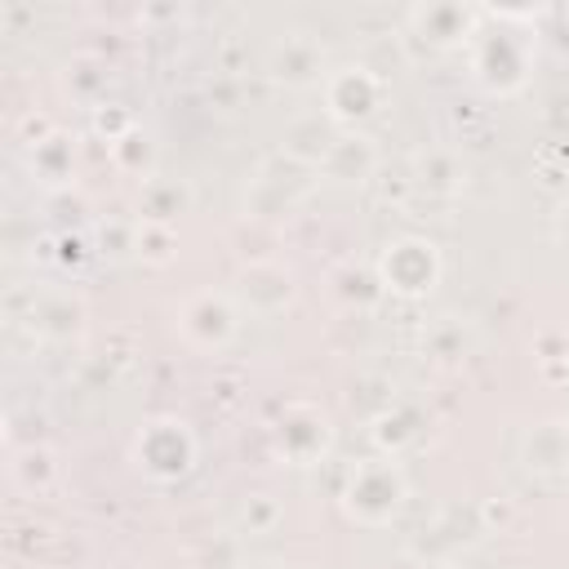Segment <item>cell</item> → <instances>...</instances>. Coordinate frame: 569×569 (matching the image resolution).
<instances>
[{
    "mask_svg": "<svg viewBox=\"0 0 569 569\" xmlns=\"http://www.w3.org/2000/svg\"><path fill=\"white\" fill-rule=\"evenodd\" d=\"M400 498H405V480H400V471H396L387 458H369V462L356 467L351 489H347L351 516L378 525V520H387V516L400 507Z\"/></svg>",
    "mask_w": 569,
    "mask_h": 569,
    "instance_id": "obj_1",
    "label": "cell"
},
{
    "mask_svg": "<svg viewBox=\"0 0 569 569\" xmlns=\"http://www.w3.org/2000/svg\"><path fill=\"white\" fill-rule=\"evenodd\" d=\"M436 271H440V258H436V244L427 240H396L382 258V284L400 289V293H422L436 284Z\"/></svg>",
    "mask_w": 569,
    "mask_h": 569,
    "instance_id": "obj_2",
    "label": "cell"
},
{
    "mask_svg": "<svg viewBox=\"0 0 569 569\" xmlns=\"http://www.w3.org/2000/svg\"><path fill=\"white\" fill-rule=\"evenodd\" d=\"M325 98H329V111L338 120H360L378 107L382 98V80L369 71V67H342L325 80Z\"/></svg>",
    "mask_w": 569,
    "mask_h": 569,
    "instance_id": "obj_3",
    "label": "cell"
},
{
    "mask_svg": "<svg viewBox=\"0 0 569 569\" xmlns=\"http://www.w3.org/2000/svg\"><path fill=\"white\" fill-rule=\"evenodd\" d=\"M236 293L244 298V307L253 311H280L289 298H293V276L280 267V262H249L240 276H236Z\"/></svg>",
    "mask_w": 569,
    "mask_h": 569,
    "instance_id": "obj_4",
    "label": "cell"
},
{
    "mask_svg": "<svg viewBox=\"0 0 569 569\" xmlns=\"http://www.w3.org/2000/svg\"><path fill=\"white\" fill-rule=\"evenodd\" d=\"M182 329H187V338L200 342V347H222V342L236 333V311H231L227 298L200 293V298L187 302V311H182Z\"/></svg>",
    "mask_w": 569,
    "mask_h": 569,
    "instance_id": "obj_5",
    "label": "cell"
},
{
    "mask_svg": "<svg viewBox=\"0 0 569 569\" xmlns=\"http://www.w3.org/2000/svg\"><path fill=\"white\" fill-rule=\"evenodd\" d=\"M187 204V187L182 182H164V178H142V191H138V209H142V222H160L169 227V218Z\"/></svg>",
    "mask_w": 569,
    "mask_h": 569,
    "instance_id": "obj_6",
    "label": "cell"
},
{
    "mask_svg": "<svg viewBox=\"0 0 569 569\" xmlns=\"http://www.w3.org/2000/svg\"><path fill=\"white\" fill-rule=\"evenodd\" d=\"M316 71H320V49L307 36H289L276 53V76L289 84H307V80H316Z\"/></svg>",
    "mask_w": 569,
    "mask_h": 569,
    "instance_id": "obj_7",
    "label": "cell"
},
{
    "mask_svg": "<svg viewBox=\"0 0 569 569\" xmlns=\"http://www.w3.org/2000/svg\"><path fill=\"white\" fill-rule=\"evenodd\" d=\"M418 182L431 187V191H453V187L462 182V169H458L453 151H440V147L422 151V156H418Z\"/></svg>",
    "mask_w": 569,
    "mask_h": 569,
    "instance_id": "obj_8",
    "label": "cell"
},
{
    "mask_svg": "<svg viewBox=\"0 0 569 569\" xmlns=\"http://www.w3.org/2000/svg\"><path fill=\"white\" fill-rule=\"evenodd\" d=\"M31 164L44 178H67V169H71V142L62 133H49L44 142H31Z\"/></svg>",
    "mask_w": 569,
    "mask_h": 569,
    "instance_id": "obj_9",
    "label": "cell"
},
{
    "mask_svg": "<svg viewBox=\"0 0 569 569\" xmlns=\"http://www.w3.org/2000/svg\"><path fill=\"white\" fill-rule=\"evenodd\" d=\"M169 249H173L169 227H160V222H142V231H138V253H147L151 262H164Z\"/></svg>",
    "mask_w": 569,
    "mask_h": 569,
    "instance_id": "obj_10",
    "label": "cell"
},
{
    "mask_svg": "<svg viewBox=\"0 0 569 569\" xmlns=\"http://www.w3.org/2000/svg\"><path fill=\"white\" fill-rule=\"evenodd\" d=\"M556 236H560V240L569 244V200H565V204L556 209Z\"/></svg>",
    "mask_w": 569,
    "mask_h": 569,
    "instance_id": "obj_11",
    "label": "cell"
}]
</instances>
